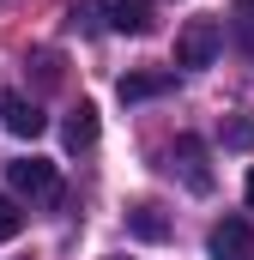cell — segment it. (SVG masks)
I'll list each match as a JSON object with an SVG mask.
<instances>
[{
  "instance_id": "cell-5",
  "label": "cell",
  "mask_w": 254,
  "mask_h": 260,
  "mask_svg": "<svg viewBox=\"0 0 254 260\" xmlns=\"http://www.w3.org/2000/svg\"><path fill=\"white\" fill-rule=\"evenodd\" d=\"M103 24H109V30H121V37L151 30V0H103Z\"/></svg>"
},
{
  "instance_id": "cell-8",
  "label": "cell",
  "mask_w": 254,
  "mask_h": 260,
  "mask_svg": "<svg viewBox=\"0 0 254 260\" xmlns=\"http://www.w3.org/2000/svg\"><path fill=\"white\" fill-rule=\"evenodd\" d=\"M176 85V73H127L121 79V103H145V97H164Z\"/></svg>"
},
{
  "instance_id": "cell-3",
  "label": "cell",
  "mask_w": 254,
  "mask_h": 260,
  "mask_svg": "<svg viewBox=\"0 0 254 260\" xmlns=\"http://www.w3.org/2000/svg\"><path fill=\"white\" fill-rule=\"evenodd\" d=\"M170 170L188 182L194 194H212V164H206V145H200L194 133H182V139L170 145Z\"/></svg>"
},
{
  "instance_id": "cell-2",
  "label": "cell",
  "mask_w": 254,
  "mask_h": 260,
  "mask_svg": "<svg viewBox=\"0 0 254 260\" xmlns=\"http://www.w3.org/2000/svg\"><path fill=\"white\" fill-rule=\"evenodd\" d=\"M6 182H12L18 194L43 200V206L61 200V176H55V164H43V157H18V164H6Z\"/></svg>"
},
{
  "instance_id": "cell-12",
  "label": "cell",
  "mask_w": 254,
  "mask_h": 260,
  "mask_svg": "<svg viewBox=\"0 0 254 260\" xmlns=\"http://www.w3.org/2000/svg\"><path fill=\"white\" fill-rule=\"evenodd\" d=\"M242 194H248V212H254V170H248V182H242Z\"/></svg>"
},
{
  "instance_id": "cell-10",
  "label": "cell",
  "mask_w": 254,
  "mask_h": 260,
  "mask_svg": "<svg viewBox=\"0 0 254 260\" xmlns=\"http://www.w3.org/2000/svg\"><path fill=\"white\" fill-rule=\"evenodd\" d=\"M230 37L242 43V55H248V61H254V0H248V6H242V12H236V18H230Z\"/></svg>"
},
{
  "instance_id": "cell-7",
  "label": "cell",
  "mask_w": 254,
  "mask_h": 260,
  "mask_svg": "<svg viewBox=\"0 0 254 260\" xmlns=\"http://www.w3.org/2000/svg\"><path fill=\"white\" fill-rule=\"evenodd\" d=\"M0 115H6V133H18V139H37V133L49 127V121H43V109H37V103H24V97H6V103H0Z\"/></svg>"
},
{
  "instance_id": "cell-11",
  "label": "cell",
  "mask_w": 254,
  "mask_h": 260,
  "mask_svg": "<svg viewBox=\"0 0 254 260\" xmlns=\"http://www.w3.org/2000/svg\"><path fill=\"white\" fill-rule=\"evenodd\" d=\"M18 230H24V212H18V206H12V200L0 194V242H12V236H18Z\"/></svg>"
},
{
  "instance_id": "cell-6",
  "label": "cell",
  "mask_w": 254,
  "mask_h": 260,
  "mask_svg": "<svg viewBox=\"0 0 254 260\" xmlns=\"http://www.w3.org/2000/svg\"><path fill=\"white\" fill-rule=\"evenodd\" d=\"M127 236H139V242H164V236H170V218H164V206H151V200L127 206Z\"/></svg>"
},
{
  "instance_id": "cell-1",
  "label": "cell",
  "mask_w": 254,
  "mask_h": 260,
  "mask_svg": "<svg viewBox=\"0 0 254 260\" xmlns=\"http://www.w3.org/2000/svg\"><path fill=\"white\" fill-rule=\"evenodd\" d=\"M224 49V24L218 18H188L176 37V67H212Z\"/></svg>"
},
{
  "instance_id": "cell-9",
  "label": "cell",
  "mask_w": 254,
  "mask_h": 260,
  "mask_svg": "<svg viewBox=\"0 0 254 260\" xmlns=\"http://www.w3.org/2000/svg\"><path fill=\"white\" fill-rule=\"evenodd\" d=\"M67 145H73V151L97 145V109H91V103H79V109L67 115Z\"/></svg>"
},
{
  "instance_id": "cell-4",
  "label": "cell",
  "mask_w": 254,
  "mask_h": 260,
  "mask_svg": "<svg viewBox=\"0 0 254 260\" xmlns=\"http://www.w3.org/2000/svg\"><path fill=\"white\" fill-rule=\"evenodd\" d=\"M206 254H212V260H254V224H248V218H224V224H212Z\"/></svg>"
}]
</instances>
